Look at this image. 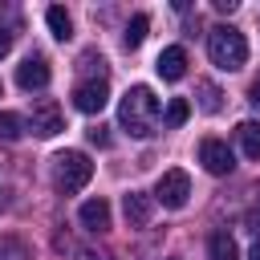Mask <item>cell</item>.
<instances>
[{"label": "cell", "mask_w": 260, "mask_h": 260, "mask_svg": "<svg viewBox=\"0 0 260 260\" xmlns=\"http://www.w3.org/2000/svg\"><path fill=\"white\" fill-rule=\"evenodd\" d=\"M158 98L150 85H130L122 106H118V126L130 134V138H150L158 130Z\"/></svg>", "instance_id": "obj_1"}, {"label": "cell", "mask_w": 260, "mask_h": 260, "mask_svg": "<svg viewBox=\"0 0 260 260\" xmlns=\"http://www.w3.org/2000/svg\"><path fill=\"white\" fill-rule=\"evenodd\" d=\"M207 57H211V65L215 69H244V61H248V41H244V32L240 28H232V24H215L211 32H207Z\"/></svg>", "instance_id": "obj_2"}, {"label": "cell", "mask_w": 260, "mask_h": 260, "mask_svg": "<svg viewBox=\"0 0 260 260\" xmlns=\"http://www.w3.org/2000/svg\"><path fill=\"white\" fill-rule=\"evenodd\" d=\"M89 179H93V162H89L85 150H61V154L53 158V183H57V191L73 195V191H81Z\"/></svg>", "instance_id": "obj_3"}, {"label": "cell", "mask_w": 260, "mask_h": 260, "mask_svg": "<svg viewBox=\"0 0 260 260\" xmlns=\"http://www.w3.org/2000/svg\"><path fill=\"white\" fill-rule=\"evenodd\" d=\"M28 130H32L37 138H53V134H61V130H65V114H61V106H57L53 98H41V102H32Z\"/></svg>", "instance_id": "obj_4"}, {"label": "cell", "mask_w": 260, "mask_h": 260, "mask_svg": "<svg viewBox=\"0 0 260 260\" xmlns=\"http://www.w3.org/2000/svg\"><path fill=\"white\" fill-rule=\"evenodd\" d=\"M199 162H203L207 175H232L236 171V154L223 138H203L199 142Z\"/></svg>", "instance_id": "obj_5"}, {"label": "cell", "mask_w": 260, "mask_h": 260, "mask_svg": "<svg viewBox=\"0 0 260 260\" xmlns=\"http://www.w3.org/2000/svg\"><path fill=\"white\" fill-rule=\"evenodd\" d=\"M187 195H191V179H187V171H162V179L154 183V199L162 203V207H183L187 203Z\"/></svg>", "instance_id": "obj_6"}, {"label": "cell", "mask_w": 260, "mask_h": 260, "mask_svg": "<svg viewBox=\"0 0 260 260\" xmlns=\"http://www.w3.org/2000/svg\"><path fill=\"white\" fill-rule=\"evenodd\" d=\"M49 77H53V69H49V61H45L41 53H28V57L16 65V85H20V89H45Z\"/></svg>", "instance_id": "obj_7"}, {"label": "cell", "mask_w": 260, "mask_h": 260, "mask_svg": "<svg viewBox=\"0 0 260 260\" xmlns=\"http://www.w3.org/2000/svg\"><path fill=\"white\" fill-rule=\"evenodd\" d=\"M106 102H110V85H106V81H81V85L73 89V106H77L81 114H102Z\"/></svg>", "instance_id": "obj_8"}, {"label": "cell", "mask_w": 260, "mask_h": 260, "mask_svg": "<svg viewBox=\"0 0 260 260\" xmlns=\"http://www.w3.org/2000/svg\"><path fill=\"white\" fill-rule=\"evenodd\" d=\"M122 211H126V223H130V228H146L150 215H154V195H146V191H130V195L122 199Z\"/></svg>", "instance_id": "obj_9"}, {"label": "cell", "mask_w": 260, "mask_h": 260, "mask_svg": "<svg viewBox=\"0 0 260 260\" xmlns=\"http://www.w3.org/2000/svg\"><path fill=\"white\" fill-rule=\"evenodd\" d=\"M154 69H158V77H162V81H179V77L187 73V49H183V45L162 49V53H158V61H154Z\"/></svg>", "instance_id": "obj_10"}, {"label": "cell", "mask_w": 260, "mask_h": 260, "mask_svg": "<svg viewBox=\"0 0 260 260\" xmlns=\"http://www.w3.org/2000/svg\"><path fill=\"white\" fill-rule=\"evenodd\" d=\"M77 219H81V228H89V232H110V203L98 195V199H85L81 207H77Z\"/></svg>", "instance_id": "obj_11"}, {"label": "cell", "mask_w": 260, "mask_h": 260, "mask_svg": "<svg viewBox=\"0 0 260 260\" xmlns=\"http://www.w3.org/2000/svg\"><path fill=\"white\" fill-rule=\"evenodd\" d=\"M236 142H240L244 158H260V122L256 118H244L236 126Z\"/></svg>", "instance_id": "obj_12"}, {"label": "cell", "mask_w": 260, "mask_h": 260, "mask_svg": "<svg viewBox=\"0 0 260 260\" xmlns=\"http://www.w3.org/2000/svg\"><path fill=\"white\" fill-rule=\"evenodd\" d=\"M207 260H240V248L228 232H211L207 236Z\"/></svg>", "instance_id": "obj_13"}, {"label": "cell", "mask_w": 260, "mask_h": 260, "mask_svg": "<svg viewBox=\"0 0 260 260\" xmlns=\"http://www.w3.org/2000/svg\"><path fill=\"white\" fill-rule=\"evenodd\" d=\"M45 24H49V32H53L57 41H69V37H73V20H69V12H65L61 4H53V8L45 12Z\"/></svg>", "instance_id": "obj_14"}, {"label": "cell", "mask_w": 260, "mask_h": 260, "mask_svg": "<svg viewBox=\"0 0 260 260\" xmlns=\"http://www.w3.org/2000/svg\"><path fill=\"white\" fill-rule=\"evenodd\" d=\"M24 130H28V118H24V114H12V110L0 114V138H4V142L24 138Z\"/></svg>", "instance_id": "obj_15"}, {"label": "cell", "mask_w": 260, "mask_h": 260, "mask_svg": "<svg viewBox=\"0 0 260 260\" xmlns=\"http://www.w3.org/2000/svg\"><path fill=\"white\" fill-rule=\"evenodd\" d=\"M146 28H150V16H146V12L130 16V24H126V32H122V45H126V49H138V45L146 41Z\"/></svg>", "instance_id": "obj_16"}, {"label": "cell", "mask_w": 260, "mask_h": 260, "mask_svg": "<svg viewBox=\"0 0 260 260\" xmlns=\"http://www.w3.org/2000/svg\"><path fill=\"white\" fill-rule=\"evenodd\" d=\"M191 118V102L187 98H171V106H167V118H162V126L167 130H179L183 122Z\"/></svg>", "instance_id": "obj_17"}, {"label": "cell", "mask_w": 260, "mask_h": 260, "mask_svg": "<svg viewBox=\"0 0 260 260\" xmlns=\"http://www.w3.org/2000/svg\"><path fill=\"white\" fill-rule=\"evenodd\" d=\"M0 260H32L28 244L16 240V236H0Z\"/></svg>", "instance_id": "obj_18"}, {"label": "cell", "mask_w": 260, "mask_h": 260, "mask_svg": "<svg viewBox=\"0 0 260 260\" xmlns=\"http://www.w3.org/2000/svg\"><path fill=\"white\" fill-rule=\"evenodd\" d=\"M223 93H219V85H211V81H199V110L203 114H215L223 102H219Z\"/></svg>", "instance_id": "obj_19"}, {"label": "cell", "mask_w": 260, "mask_h": 260, "mask_svg": "<svg viewBox=\"0 0 260 260\" xmlns=\"http://www.w3.org/2000/svg\"><path fill=\"white\" fill-rule=\"evenodd\" d=\"M81 73H89L85 81H106V61H102V53H81Z\"/></svg>", "instance_id": "obj_20"}, {"label": "cell", "mask_w": 260, "mask_h": 260, "mask_svg": "<svg viewBox=\"0 0 260 260\" xmlns=\"http://www.w3.org/2000/svg\"><path fill=\"white\" fill-rule=\"evenodd\" d=\"M89 142L93 146H110V126H93L89 130Z\"/></svg>", "instance_id": "obj_21"}, {"label": "cell", "mask_w": 260, "mask_h": 260, "mask_svg": "<svg viewBox=\"0 0 260 260\" xmlns=\"http://www.w3.org/2000/svg\"><path fill=\"white\" fill-rule=\"evenodd\" d=\"M12 37H16V32H12L8 24H0V57H4L8 49H12Z\"/></svg>", "instance_id": "obj_22"}, {"label": "cell", "mask_w": 260, "mask_h": 260, "mask_svg": "<svg viewBox=\"0 0 260 260\" xmlns=\"http://www.w3.org/2000/svg\"><path fill=\"white\" fill-rule=\"evenodd\" d=\"M248 232H256V236H260V207H252V211H248Z\"/></svg>", "instance_id": "obj_23"}, {"label": "cell", "mask_w": 260, "mask_h": 260, "mask_svg": "<svg viewBox=\"0 0 260 260\" xmlns=\"http://www.w3.org/2000/svg\"><path fill=\"white\" fill-rule=\"evenodd\" d=\"M77 260H110V256H106V252H93V248H81Z\"/></svg>", "instance_id": "obj_24"}, {"label": "cell", "mask_w": 260, "mask_h": 260, "mask_svg": "<svg viewBox=\"0 0 260 260\" xmlns=\"http://www.w3.org/2000/svg\"><path fill=\"white\" fill-rule=\"evenodd\" d=\"M248 102H252V106H256V110H260V77H256V81H252V89H248Z\"/></svg>", "instance_id": "obj_25"}, {"label": "cell", "mask_w": 260, "mask_h": 260, "mask_svg": "<svg viewBox=\"0 0 260 260\" xmlns=\"http://www.w3.org/2000/svg\"><path fill=\"white\" fill-rule=\"evenodd\" d=\"M215 12H236V0H215Z\"/></svg>", "instance_id": "obj_26"}, {"label": "cell", "mask_w": 260, "mask_h": 260, "mask_svg": "<svg viewBox=\"0 0 260 260\" xmlns=\"http://www.w3.org/2000/svg\"><path fill=\"white\" fill-rule=\"evenodd\" d=\"M248 260H260V244H252V252H248Z\"/></svg>", "instance_id": "obj_27"}]
</instances>
